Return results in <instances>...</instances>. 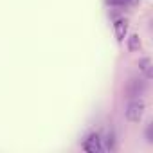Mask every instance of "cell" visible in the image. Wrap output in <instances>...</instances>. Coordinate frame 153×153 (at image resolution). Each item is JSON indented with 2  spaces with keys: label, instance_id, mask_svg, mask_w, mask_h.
I'll return each mask as SVG.
<instances>
[{
  "label": "cell",
  "instance_id": "obj_4",
  "mask_svg": "<svg viewBox=\"0 0 153 153\" xmlns=\"http://www.w3.org/2000/svg\"><path fill=\"white\" fill-rule=\"evenodd\" d=\"M137 47H140V42H139V36H135V34H133V36H131V40H130V49H131V51H135Z\"/></svg>",
  "mask_w": 153,
  "mask_h": 153
},
{
  "label": "cell",
  "instance_id": "obj_1",
  "mask_svg": "<svg viewBox=\"0 0 153 153\" xmlns=\"http://www.w3.org/2000/svg\"><path fill=\"white\" fill-rule=\"evenodd\" d=\"M144 115V103L142 101H131L126 108V117L131 123H139Z\"/></svg>",
  "mask_w": 153,
  "mask_h": 153
},
{
  "label": "cell",
  "instance_id": "obj_5",
  "mask_svg": "<svg viewBox=\"0 0 153 153\" xmlns=\"http://www.w3.org/2000/svg\"><path fill=\"white\" fill-rule=\"evenodd\" d=\"M106 2H108L110 6H124V4L130 2V0H106Z\"/></svg>",
  "mask_w": 153,
  "mask_h": 153
},
{
  "label": "cell",
  "instance_id": "obj_3",
  "mask_svg": "<svg viewBox=\"0 0 153 153\" xmlns=\"http://www.w3.org/2000/svg\"><path fill=\"white\" fill-rule=\"evenodd\" d=\"M126 29H128L126 20H117V22H115V33H117V38H119V40H124Z\"/></svg>",
  "mask_w": 153,
  "mask_h": 153
},
{
  "label": "cell",
  "instance_id": "obj_6",
  "mask_svg": "<svg viewBox=\"0 0 153 153\" xmlns=\"http://www.w3.org/2000/svg\"><path fill=\"white\" fill-rule=\"evenodd\" d=\"M140 68L149 76V59H142V61H140Z\"/></svg>",
  "mask_w": 153,
  "mask_h": 153
},
{
  "label": "cell",
  "instance_id": "obj_2",
  "mask_svg": "<svg viewBox=\"0 0 153 153\" xmlns=\"http://www.w3.org/2000/svg\"><path fill=\"white\" fill-rule=\"evenodd\" d=\"M83 148H85V151H88V153H101V151L105 149V146H103V142H101V137H99L97 133L88 135L87 140L83 142Z\"/></svg>",
  "mask_w": 153,
  "mask_h": 153
}]
</instances>
